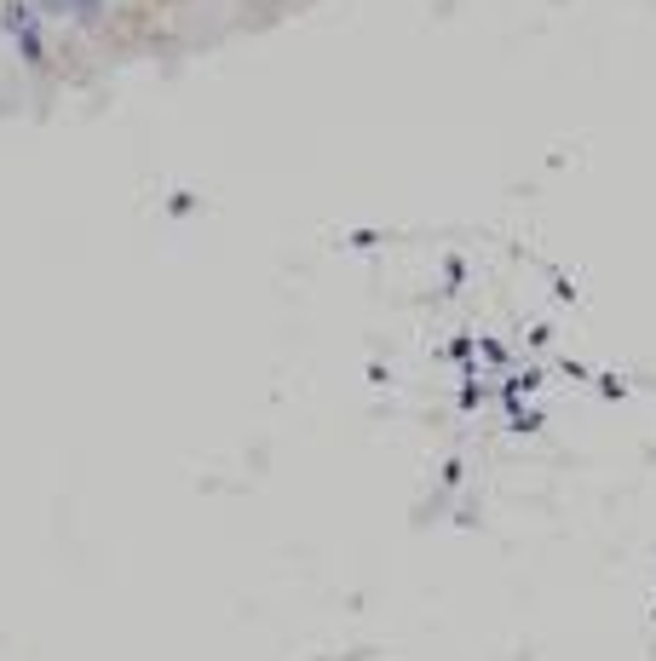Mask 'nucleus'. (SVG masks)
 Returning a JSON list of instances; mask_svg holds the SVG:
<instances>
[{"instance_id": "1", "label": "nucleus", "mask_w": 656, "mask_h": 661, "mask_svg": "<svg viewBox=\"0 0 656 661\" xmlns=\"http://www.w3.org/2000/svg\"><path fill=\"white\" fill-rule=\"evenodd\" d=\"M6 23H12V35H18V52H24V58H41V35H35V12H29V6H6Z\"/></svg>"}, {"instance_id": "2", "label": "nucleus", "mask_w": 656, "mask_h": 661, "mask_svg": "<svg viewBox=\"0 0 656 661\" xmlns=\"http://www.w3.org/2000/svg\"><path fill=\"white\" fill-rule=\"evenodd\" d=\"M47 12H75V18H98V6L104 0H41Z\"/></svg>"}]
</instances>
